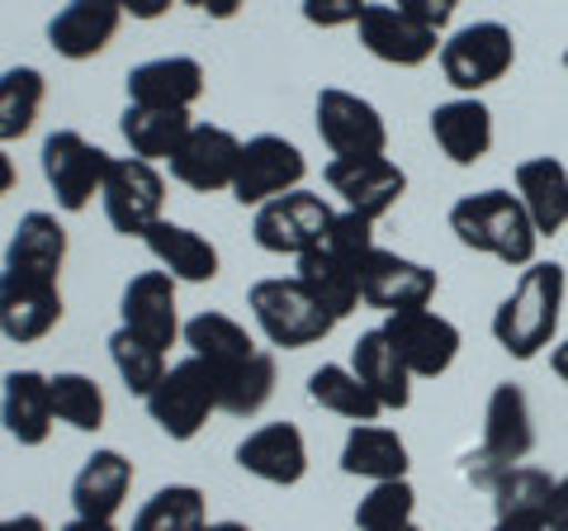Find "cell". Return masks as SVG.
<instances>
[{"label": "cell", "mask_w": 568, "mask_h": 531, "mask_svg": "<svg viewBox=\"0 0 568 531\" xmlns=\"http://www.w3.org/2000/svg\"><path fill=\"white\" fill-rule=\"evenodd\" d=\"M351 370L384 409H407L413 403V370H407V361L398 357V347L388 342L384 328L361 332V342L351 347Z\"/></svg>", "instance_id": "d4e9b609"}, {"label": "cell", "mask_w": 568, "mask_h": 531, "mask_svg": "<svg viewBox=\"0 0 568 531\" xmlns=\"http://www.w3.org/2000/svg\"><path fill=\"white\" fill-rule=\"evenodd\" d=\"M181 338H185V347H190V357H200L209 370H227V365H237V361H246V357L256 351L252 332H246L237 318L213 313V309L194 313L190 323L181 328Z\"/></svg>", "instance_id": "1f68e13d"}, {"label": "cell", "mask_w": 568, "mask_h": 531, "mask_svg": "<svg viewBox=\"0 0 568 531\" xmlns=\"http://www.w3.org/2000/svg\"><path fill=\"white\" fill-rule=\"evenodd\" d=\"M100 200H104V219L114 223V233L148 238V228L162 223L166 181H162V171L152 162H142V157H114Z\"/></svg>", "instance_id": "9c48e42d"}, {"label": "cell", "mask_w": 568, "mask_h": 531, "mask_svg": "<svg viewBox=\"0 0 568 531\" xmlns=\"http://www.w3.org/2000/svg\"><path fill=\"white\" fill-rule=\"evenodd\" d=\"M237 465L265 484H298L308 474V447L294 422H265L237 447Z\"/></svg>", "instance_id": "ffe728a7"}, {"label": "cell", "mask_w": 568, "mask_h": 531, "mask_svg": "<svg viewBox=\"0 0 568 531\" xmlns=\"http://www.w3.org/2000/svg\"><path fill=\"white\" fill-rule=\"evenodd\" d=\"M0 531H48V527H43V518H33V512H20V518L0 522Z\"/></svg>", "instance_id": "7dc6e473"}, {"label": "cell", "mask_w": 568, "mask_h": 531, "mask_svg": "<svg viewBox=\"0 0 568 531\" xmlns=\"http://www.w3.org/2000/svg\"><path fill=\"white\" fill-rule=\"evenodd\" d=\"M58 531H114V522H91V518H77V522H67Z\"/></svg>", "instance_id": "f907efd6"}, {"label": "cell", "mask_w": 568, "mask_h": 531, "mask_svg": "<svg viewBox=\"0 0 568 531\" xmlns=\"http://www.w3.org/2000/svg\"><path fill=\"white\" fill-rule=\"evenodd\" d=\"M488 493H493V512H497V518H511V512H521V518H545V512H549V493H555V480H549L545 470H536V465H511Z\"/></svg>", "instance_id": "f35d334b"}, {"label": "cell", "mask_w": 568, "mask_h": 531, "mask_svg": "<svg viewBox=\"0 0 568 531\" xmlns=\"http://www.w3.org/2000/svg\"><path fill=\"white\" fill-rule=\"evenodd\" d=\"M298 280H304L308 294L336 318V323L361 309V261L336 257L332 247H313V252L298 257Z\"/></svg>", "instance_id": "f1b7e54d"}, {"label": "cell", "mask_w": 568, "mask_h": 531, "mask_svg": "<svg viewBox=\"0 0 568 531\" xmlns=\"http://www.w3.org/2000/svg\"><path fill=\"white\" fill-rule=\"evenodd\" d=\"M10 186H14V162L6 157V148H0V194H10Z\"/></svg>", "instance_id": "681fc988"}, {"label": "cell", "mask_w": 568, "mask_h": 531, "mask_svg": "<svg viewBox=\"0 0 568 531\" xmlns=\"http://www.w3.org/2000/svg\"><path fill=\"white\" fill-rule=\"evenodd\" d=\"M436 285L440 280L432 266H422L413 257L384 252V247L361 257V304H369V309H384V313L432 309Z\"/></svg>", "instance_id": "8fae6325"}, {"label": "cell", "mask_w": 568, "mask_h": 531, "mask_svg": "<svg viewBox=\"0 0 568 531\" xmlns=\"http://www.w3.org/2000/svg\"><path fill=\"white\" fill-rule=\"evenodd\" d=\"M213 409H219V380H213V370L200 357L171 365L162 384L148 394V413L171 441L200 437Z\"/></svg>", "instance_id": "8992f818"}, {"label": "cell", "mask_w": 568, "mask_h": 531, "mask_svg": "<svg viewBox=\"0 0 568 531\" xmlns=\"http://www.w3.org/2000/svg\"><path fill=\"white\" fill-rule=\"evenodd\" d=\"M133 489V460L119 451H95L71 480V503H77V518L91 522H114V512L123 508Z\"/></svg>", "instance_id": "484cf974"}, {"label": "cell", "mask_w": 568, "mask_h": 531, "mask_svg": "<svg viewBox=\"0 0 568 531\" xmlns=\"http://www.w3.org/2000/svg\"><path fill=\"white\" fill-rule=\"evenodd\" d=\"M148 252L162 261V271L175 275V280H185V285H204V280L219 275V247H213L204 233H194V228L185 223H152L148 228Z\"/></svg>", "instance_id": "83f0119b"}, {"label": "cell", "mask_w": 568, "mask_h": 531, "mask_svg": "<svg viewBox=\"0 0 568 531\" xmlns=\"http://www.w3.org/2000/svg\"><path fill=\"white\" fill-rule=\"evenodd\" d=\"M394 6H398L403 14H413V20H422V24H432V29H446L459 0H394Z\"/></svg>", "instance_id": "b9f144b4"}, {"label": "cell", "mask_w": 568, "mask_h": 531, "mask_svg": "<svg viewBox=\"0 0 568 531\" xmlns=\"http://www.w3.org/2000/svg\"><path fill=\"white\" fill-rule=\"evenodd\" d=\"M564 294H568V275L559 261L526 266L521 280L511 285V294L493 313L497 347L517 361H536L545 347H555L559 318H564Z\"/></svg>", "instance_id": "6da1fadb"}, {"label": "cell", "mask_w": 568, "mask_h": 531, "mask_svg": "<svg viewBox=\"0 0 568 531\" xmlns=\"http://www.w3.org/2000/svg\"><path fill=\"white\" fill-rule=\"evenodd\" d=\"M304 171H308V162L290 138H280V133L246 138L242 157H237V176H233V200L261 209V204H271L275 194L298 190Z\"/></svg>", "instance_id": "30bf717a"}, {"label": "cell", "mask_w": 568, "mask_h": 531, "mask_svg": "<svg viewBox=\"0 0 568 531\" xmlns=\"http://www.w3.org/2000/svg\"><path fill=\"white\" fill-rule=\"evenodd\" d=\"M549 531H568V474L555 480V493H549V512H545Z\"/></svg>", "instance_id": "7bdbcfd3"}, {"label": "cell", "mask_w": 568, "mask_h": 531, "mask_svg": "<svg viewBox=\"0 0 568 531\" xmlns=\"http://www.w3.org/2000/svg\"><path fill=\"white\" fill-rule=\"evenodd\" d=\"M517 181V200L526 204L530 223H536L540 238H555L568 228V167L559 157H530L511 171Z\"/></svg>", "instance_id": "603a6c76"}, {"label": "cell", "mask_w": 568, "mask_h": 531, "mask_svg": "<svg viewBox=\"0 0 568 531\" xmlns=\"http://www.w3.org/2000/svg\"><path fill=\"white\" fill-rule=\"evenodd\" d=\"M204 531H252V527H246V522H209Z\"/></svg>", "instance_id": "816d5d0a"}, {"label": "cell", "mask_w": 568, "mask_h": 531, "mask_svg": "<svg viewBox=\"0 0 568 531\" xmlns=\"http://www.w3.org/2000/svg\"><path fill=\"white\" fill-rule=\"evenodd\" d=\"M200 10L213 14V20H233V14L242 10V0H200Z\"/></svg>", "instance_id": "bcb514c9"}, {"label": "cell", "mask_w": 568, "mask_h": 531, "mask_svg": "<svg viewBox=\"0 0 568 531\" xmlns=\"http://www.w3.org/2000/svg\"><path fill=\"white\" fill-rule=\"evenodd\" d=\"M323 176L346 200L351 214H365V219H384L407 190V171L398 162H388V157H332Z\"/></svg>", "instance_id": "9a60e30c"}, {"label": "cell", "mask_w": 568, "mask_h": 531, "mask_svg": "<svg viewBox=\"0 0 568 531\" xmlns=\"http://www.w3.org/2000/svg\"><path fill=\"white\" fill-rule=\"evenodd\" d=\"M171 6H175V0H119V10L133 14V20H162Z\"/></svg>", "instance_id": "ee69618b"}, {"label": "cell", "mask_w": 568, "mask_h": 531, "mask_svg": "<svg viewBox=\"0 0 568 531\" xmlns=\"http://www.w3.org/2000/svg\"><path fill=\"white\" fill-rule=\"evenodd\" d=\"M317 138L332 148V157H384L388 148L384 114L342 86H327L317 96Z\"/></svg>", "instance_id": "7c38bea8"}, {"label": "cell", "mask_w": 568, "mask_h": 531, "mask_svg": "<svg viewBox=\"0 0 568 531\" xmlns=\"http://www.w3.org/2000/svg\"><path fill=\"white\" fill-rule=\"evenodd\" d=\"M237 157H242V143L227 129H219V123H194L166 167L181 186L209 194V190H233Z\"/></svg>", "instance_id": "e0dca14e"}, {"label": "cell", "mask_w": 568, "mask_h": 531, "mask_svg": "<svg viewBox=\"0 0 568 531\" xmlns=\"http://www.w3.org/2000/svg\"><path fill=\"white\" fill-rule=\"evenodd\" d=\"M213 380H219V409H223V413L252 418V413H261L265 403H271V394H275V357L256 347L246 361L227 365V370H213Z\"/></svg>", "instance_id": "d6a6232c"}, {"label": "cell", "mask_w": 568, "mask_h": 531, "mask_svg": "<svg viewBox=\"0 0 568 531\" xmlns=\"http://www.w3.org/2000/svg\"><path fill=\"white\" fill-rule=\"evenodd\" d=\"M564 67H568V48H564Z\"/></svg>", "instance_id": "11a10c76"}, {"label": "cell", "mask_w": 568, "mask_h": 531, "mask_svg": "<svg viewBox=\"0 0 568 531\" xmlns=\"http://www.w3.org/2000/svg\"><path fill=\"white\" fill-rule=\"evenodd\" d=\"M332 219H336V214L327 209L323 194H313V190H290V194H275L271 204L256 209L252 233H256L261 252L304 257V252H313V247L327 238Z\"/></svg>", "instance_id": "ba28073f"}, {"label": "cell", "mask_w": 568, "mask_h": 531, "mask_svg": "<svg viewBox=\"0 0 568 531\" xmlns=\"http://www.w3.org/2000/svg\"><path fill=\"white\" fill-rule=\"evenodd\" d=\"M48 81L39 67H10L0 72V143H14L33 129V119L43 110Z\"/></svg>", "instance_id": "e575fe53"}, {"label": "cell", "mask_w": 568, "mask_h": 531, "mask_svg": "<svg viewBox=\"0 0 568 531\" xmlns=\"http://www.w3.org/2000/svg\"><path fill=\"white\" fill-rule=\"evenodd\" d=\"M204 527H209L204 493L194 484H166L138 508L129 531H204Z\"/></svg>", "instance_id": "d590c367"}, {"label": "cell", "mask_w": 568, "mask_h": 531, "mask_svg": "<svg viewBox=\"0 0 568 531\" xmlns=\"http://www.w3.org/2000/svg\"><path fill=\"white\" fill-rule=\"evenodd\" d=\"M549 365H555V375L568 384V338H564L555 351H549Z\"/></svg>", "instance_id": "c3c4849f"}, {"label": "cell", "mask_w": 568, "mask_h": 531, "mask_svg": "<svg viewBox=\"0 0 568 531\" xmlns=\"http://www.w3.org/2000/svg\"><path fill=\"white\" fill-rule=\"evenodd\" d=\"M450 233L465 247H474V252L497 257L503 266H517V271L536 266L540 233H536V223H530L526 204L511 190H478V194L455 200Z\"/></svg>", "instance_id": "7a4b0ae2"}, {"label": "cell", "mask_w": 568, "mask_h": 531, "mask_svg": "<svg viewBox=\"0 0 568 531\" xmlns=\"http://www.w3.org/2000/svg\"><path fill=\"white\" fill-rule=\"evenodd\" d=\"M308 399L317 409L351 418V422H375L384 413V403L361 384V375L351 365H317L308 375Z\"/></svg>", "instance_id": "836d02e7"}, {"label": "cell", "mask_w": 568, "mask_h": 531, "mask_svg": "<svg viewBox=\"0 0 568 531\" xmlns=\"http://www.w3.org/2000/svg\"><path fill=\"white\" fill-rule=\"evenodd\" d=\"M110 167H114V157L95 143H85L77 129H58L43 143V176L67 214H81L95 200L104 181H110Z\"/></svg>", "instance_id": "52a82bcc"}, {"label": "cell", "mask_w": 568, "mask_h": 531, "mask_svg": "<svg viewBox=\"0 0 568 531\" xmlns=\"http://www.w3.org/2000/svg\"><path fill=\"white\" fill-rule=\"evenodd\" d=\"M369 0H304V20L317 29H342L365 14Z\"/></svg>", "instance_id": "60d3db41"}, {"label": "cell", "mask_w": 568, "mask_h": 531, "mask_svg": "<svg viewBox=\"0 0 568 531\" xmlns=\"http://www.w3.org/2000/svg\"><path fill=\"white\" fill-rule=\"evenodd\" d=\"M48 389H52V413H58V422H67V428H77V432L104 428V394L91 375L58 370V375H48Z\"/></svg>", "instance_id": "74e56055"}, {"label": "cell", "mask_w": 568, "mask_h": 531, "mask_svg": "<svg viewBox=\"0 0 568 531\" xmlns=\"http://www.w3.org/2000/svg\"><path fill=\"white\" fill-rule=\"evenodd\" d=\"M413 512H417V489L407 480H384V484H369V493L355 503V527L398 531V527H413Z\"/></svg>", "instance_id": "ab89813d"}, {"label": "cell", "mask_w": 568, "mask_h": 531, "mask_svg": "<svg viewBox=\"0 0 568 531\" xmlns=\"http://www.w3.org/2000/svg\"><path fill=\"white\" fill-rule=\"evenodd\" d=\"M388 342L398 347V357L407 361V370H413V380H436L446 375V370L455 365L459 357V328L450 323V318H440L432 309H407V313H388Z\"/></svg>", "instance_id": "4fadbf2b"}, {"label": "cell", "mask_w": 568, "mask_h": 531, "mask_svg": "<svg viewBox=\"0 0 568 531\" xmlns=\"http://www.w3.org/2000/svg\"><path fill=\"white\" fill-rule=\"evenodd\" d=\"M181 6H200V0H181Z\"/></svg>", "instance_id": "db71d44e"}, {"label": "cell", "mask_w": 568, "mask_h": 531, "mask_svg": "<svg viewBox=\"0 0 568 531\" xmlns=\"http://www.w3.org/2000/svg\"><path fill=\"white\" fill-rule=\"evenodd\" d=\"M436 58H440V77H446L459 96H478L511 72V62H517V39H511L507 24L478 20V24L455 29L450 39H440Z\"/></svg>", "instance_id": "5b68a950"}, {"label": "cell", "mask_w": 568, "mask_h": 531, "mask_svg": "<svg viewBox=\"0 0 568 531\" xmlns=\"http://www.w3.org/2000/svg\"><path fill=\"white\" fill-rule=\"evenodd\" d=\"M110 361H114V370H119V380L129 384V394H138V399H148L156 384H162V375H166V351L162 347H152L148 338H138L133 328H114L110 332Z\"/></svg>", "instance_id": "8d00e7d4"}, {"label": "cell", "mask_w": 568, "mask_h": 531, "mask_svg": "<svg viewBox=\"0 0 568 531\" xmlns=\"http://www.w3.org/2000/svg\"><path fill=\"white\" fill-rule=\"evenodd\" d=\"M342 470L355 480L384 484V480H407V447L394 428L379 422H355L346 447H342Z\"/></svg>", "instance_id": "f546056e"}, {"label": "cell", "mask_w": 568, "mask_h": 531, "mask_svg": "<svg viewBox=\"0 0 568 531\" xmlns=\"http://www.w3.org/2000/svg\"><path fill=\"white\" fill-rule=\"evenodd\" d=\"M488 531H549L545 518H521V512H511V518H493Z\"/></svg>", "instance_id": "f6af8a7d"}, {"label": "cell", "mask_w": 568, "mask_h": 531, "mask_svg": "<svg viewBox=\"0 0 568 531\" xmlns=\"http://www.w3.org/2000/svg\"><path fill=\"white\" fill-rule=\"evenodd\" d=\"M0 422H6V432L20 447H43L52 437V422H58L48 375H39V370H10L6 389H0Z\"/></svg>", "instance_id": "7402d4cb"}, {"label": "cell", "mask_w": 568, "mask_h": 531, "mask_svg": "<svg viewBox=\"0 0 568 531\" xmlns=\"http://www.w3.org/2000/svg\"><path fill=\"white\" fill-rule=\"evenodd\" d=\"M67 261V228L43 214V209H33L14 223V233L6 242V271L14 275H39V280H58Z\"/></svg>", "instance_id": "4316f807"}, {"label": "cell", "mask_w": 568, "mask_h": 531, "mask_svg": "<svg viewBox=\"0 0 568 531\" xmlns=\"http://www.w3.org/2000/svg\"><path fill=\"white\" fill-rule=\"evenodd\" d=\"M398 531H422V527H417V522H413V527H398Z\"/></svg>", "instance_id": "f5cc1de1"}, {"label": "cell", "mask_w": 568, "mask_h": 531, "mask_svg": "<svg viewBox=\"0 0 568 531\" xmlns=\"http://www.w3.org/2000/svg\"><path fill=\"white\" fill-rule=\"evenodd\" d=\"M190 129H194L190 110H156V104H129L119 119L123 143H129L133 157H142V162H171Z\"/></svg>", "instance_id": "4dcf8cb0"}, {"label": "cell", "mask_w": 568, "mask_h": 531, "mask_svg": "<svg viewBox=\"0 0 568 531\" xmlns=\"http://www.w3.org/2000/svg\"><path fill=\"white\" fill-rule=\"evenodd\" d=\"M246 309H252L256 328L271 338V347H284V351L323 342L336 328V318L317 304L298 275L294 280H256L252 294H246Z\"/></svg>", "instance_id": "277c9868"}, {"label": "cell", "mask_w": 568, "mask_h": 531, "mask_svg": "<svg viewBox=\"0 0 568 531\" xmlns=\"http://www.w3.org/2000/svg\"><path fill=\"white\" fill-rule=\"evenodd\" d=\"M355 33H361V48L369 58L388 67H422L440 52V29L403 14L394 0L388 6H365V14L355 20Z\"/></svg>", "instance_id": "5bb4252c"}, {"label": "cell", "mask_w": 568, "mask_h": 531, "mask_svg": "<svg viewBox=\"0 0 568 531\" xmlns=\"http://www.w3.org/2000/svg\"><path fill=\"white\" fill-rule=\"evenodd\" d=\"M200 96H204V67L194 58H152L129 72V104L190 110Z\"/></svg>", "instance_id": "cb8c5ba5"}, {"label": "cell", "mask_w": 568, "mask_h": 531, "mask_svg": "<svg viewBox=\"0 0 568 531\" xmlns=\"http://www.w3.org/2000/svg\"><path fill=\"white\" fill-rule=\"evenodd\" d=\"M119 20H123L119 0H67V6L48 20V43L58 58L85 62L114 43Z\"/></svg>", "instance_id": "ac0fdd59"}, {"label": "cell", "mask_w": 568, "mask_h": 531, "mask_svg": "<svg viewBox=\"0 0 568 531\" xmlns=\"http://www.w3.org/2000/svg\"><path fill=\"white\" fill-rule=\"evenodd\" d=\"M536 451V418H530V399L521 384H493L488 409H484V447L465 455V474L474 484L493 489L511 465Z\"/></svg>", "instance_id": "3957f363"}, {"label": "cell", "mask_w": 568, "mask_h": 531, "mask_svg": "<svg viewBox=\"0 0 568 531\" xmlns=\"http://www.w3.org/2000/svg\"><path fill=\"white\" fill-rule=\"evenodd\" d=\"M123 328H133L138 338H148L152 347H175L181 338V313H175V275L166 271H142L123 285L119 299Z\"/></svg>", "instance_id": "d6986e66"}, {"label": "cell", "mask_w": 568, "mask_h": 531, "mask_svg": "<svg viewBox=\"0 0 568 531\" xmlns=\"http://www.w3.org/2000/svg\"><path fill=\"white\" fill-rule=\"evenodd\" d=\"M432 138L455 167L484 162L493 148V110L478 96H455L432 110Z\"/></svg>", "instance_id": "44dd1931"}, {"label": "cell", "mask_w": 568, "mask_h": 531, "mask_svg": "<svg viewBox=\"0 0 568 531\" xmlns=\"http://www.w3.org/2000/svg\"><path fill=\"white\" fill-rule=\"evenodd\" d=\"M62 323L58 280L0 271V332L10 342H43Z\"/></svg>", "instance_id": "2e32d148"}]
</instances>
